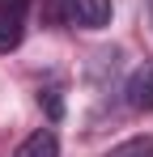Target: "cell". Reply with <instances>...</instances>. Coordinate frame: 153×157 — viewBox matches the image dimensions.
Segmentation results:
<instances>
[{
    "label": "cell",
    "instance_id": "obj_8",
    "mask_svg": "<svg viewBox=\"0 0 153 157\" xmlns=\"http://www.w3.org/2000/svg\"><path fill=\"white\" fill-rule=\"evenodd\" d=\"M0 4H4V0H0Z\"/></svg>",
    "mask_w": 153,
    "mask_h": 157
},
{
    "label": "cell",
    "instance_id": "obj_5",
    "mask_svg": "<svg viewBox=\"0 0 153 157\" xmlns=\"http://www.w3.org/2000/svg\"><path fill=\"white\" fill-rule=\"evenodd\" d=\"M38 106L47 110L51 123H60V119H64V85H43V89H38Z\"/></svg>",
    "mask_w": 153,
    "mask_h": 157
},
{
    "label": "cell",
    "instance_id": "obj_2",
    "mask_svg": "<svg viewBox=\"0 0 153 157\" xmlns=\"http://www.w3.org/2000/svg\"><path fill=\"white\" fill-rule=\"evenodd\" d=\"M124 102L132 110H153V64H140L124 85Z\"/></svg>",
    "mask_w": 153,
    "mask_h": 157
},
{
    "label": "cell",
    "instance_id": "obj_4",
    "mask_svg": "<svg viewBox=\"0 0 153 157\" xmlns=\"http://www.w3.org/2000/svg\"><path fill=\"white\" fill-rule=\"evenodd\" d=\"M13 157H60V140H55L51 128H38V132H30L22 144H17Z\"/></svg>",
    "mask_w": 153,
    "mask_h": 157
},
{
    "label": "cell",
    "instance_id": "obj_3",
    "mask_svg": "<svg viewBox=\"0 0 153 157\" xmlns=\"http://www.w3.org/2000/svg\"><path fill=\"white\" fill-rule=\"evenodd\" d=\"M73 21L85 30L111 26V0H73Z\"/></svg>",
    "mask_w": 153,
    "mask_h": 157
},
{
    "label": "cell",
    "instance_id": "obj_6",
    "mask_svg": "<svg viewBox=\"0 0 153 157\" xmlns=\"http://www.w3.org/2000/svg\"><path fill=\"white\" fill-rule=\"evenodd\" d=\"M106 157H153V136H128L124 144H115Z\"/></svg>",
    "mask_w": 153,
    "mask_h": 157
},
{
    "label": "cell",
    "instance_id": "obj_7",
    "mask_svg": "<svg viewBox=\"0 0 153 157\" xmlns=\"http://www.w3.org/2000/svg\"><path fill=\"white\" fill-rule=\"evenodd\" d=\"M43 21H47V26L73 21V0H47V4H43Z\"/></svg>",
    "mask_w": 153,
    "mask_h": 157
},
{
    "label": "cell",
    "instance_id": "obj_1",
    "mask_svg": "<svg viewBox=\"0 0 153 157\" xmlns=\"http://www.w3.org/2000/svg\"><path fill=\"white\" fill-rule=\"evenodd\" d=\"M26 4L30 0H4L0 4V55L17 51L26 34Z\"/></svg>",
    "mask_w": 153,
    "mask_h": 157
}]
</instances>
